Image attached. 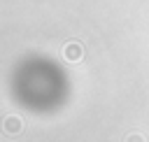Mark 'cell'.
Returning a JSON list of instances; mask_svg holds the SVG:
<instances>
[{
    "mask_svg": "<svg viewBox=\"0 0 149 142\" xmlns=\"http://www.w3.org/2000/svg\"><path fill=\"white\" fill-rule=\"evenodd\" d=\"M63 56H65V61L77 63V61L84 58V47H81L79 42H68V44L63 47Z\"/></svg>",
    "mask_w": 149,
    "mask_h": 142,
    "instance_id": "6da1fadb",
    "label": "cell"
},
{
    "mask_svg": "<svg viewBox=\"0 0 149 142\" xmlns=\"http://www.w3.org/2000/svg\"><path fill=\"white\" fill-rule=\"evenodd\" d=\"M21 128H23V121H21L16 114L5 116V121H2V130H5L7 135H16V133H21Z\"/></svg>",
    "mask_w": 149,
    "mask_h": 142,
    "instance_id": "7a4b0ae2",
    "label": "cell"
},
{
    "mask_svg": "<svg viewBox=\"0 0 149 142\" xmlns=\"http://www.w3.org/2000/svg\"><path fill=\"white\" fill-rule=\"evenodd\" d=\"M126 142H144V137H142L140 133H130V135L126 137Z\"/></svg>",
    "mask_w": 149,
    "mask_h": 142,
    "instance_id": "3957f363",
    "label": "cell"
}]
</instances>
